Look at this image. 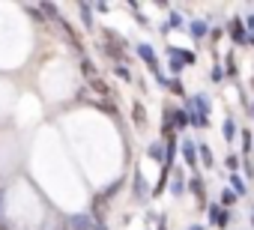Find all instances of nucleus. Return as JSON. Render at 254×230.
<instances>
[{"mask_svg":"<svg viewBox=\"0 0 254 230\" xmlns=\"http://www.w3.org/2000/svg\"><path fill=\"white\" fill-rule=\"evenodd\" d=\"M189 230H203V227H200V224H191V227H189Z\"/></svg>","mask_w":254,"mask_h":230,"instance_id":"24","label":"nucleus"},{"mask_svg":"<svg viewBox=\"0 0 254 230\" xmlns=\"http://www.w3.org/2000/svg\"><path fill=\"white\" fill-rule=\"evenodd\" d=\"M209 221H212L215 227H224V224L230 221V212H227L224 206H209Z\"/></svg>","mask_w":254,"mask_h":230,"instance_id":"2","label":"nucleus"},{"mask_svg":"<svg viewBox=\"0 0 254 230\" xmlns=\"http://www.w3.org/2000/svg\"><path fill=\"white\" fill-rule=\"evenodd\" d=\"M230 185H233V194H239V197L248 191V188H245V179H242L239 173H233V176H230Z\"/></svg>","mask_w":254,"mask_h":230,"instance_id":"8","label":"nucleus"},{"mask_svg":"<svg viewBox=\"0 0 254 230\" xmlns=\"http://www.w3.org/2000/svg\"><path fill=\"white\" fill-rule=\"evenodd\" d=\"M138 57H141V60H147V66H150V69H156V75H159V63H156V51H153V45H147V42H144V45H138Z\"/></svg>","mask_w":254,"mask_h":230,"instance_id":"1","label":"nucleus"},{"mask_svg":"<svg viewBox=\"0 0 254 230\" xmlns=\"http://www.w3.org/2000/svg\"><path fill=\"white\" fill-rule=\"evenodd\" d=\"M171 191H174V194H177V197H180V194H183V191H186V185H183V179H174V188H171Z\"/></svg>","mask_w":254,"mask_h":230,"instance_id":"17","label":"nucleus"},{"mask_svg":"<svg viewBox=\"0 0 254 230\" xmlns=\"http://www.w3.org/2000/svg\"><path fill=\"white\" fill-rule=\"evenodd\" d=\"M209 78H212V81H221V78H224V72H221V66H215V69L209 72Z\"/></svg>","mask_w":254,"mask_h":230,"instance_id":"19","label":"nucleus"},{"mask_svg":"<svg viewBox=\"0 0 254 230\" xmlns=\"http://www.w3.org/2000/svg\"><path fill=\"white\" fill-rule=\"evenodd\" d=\"M93 230H108V227L105 224H93Z\"/></svg>","mask_w":254,"mask_h":230,"instance_id":"23","label":"nucleus"},{"mask_svg":"<svg viewBox=\"0 0 254 230\" xmlns=\"http://www.w3.org/2000/svg\"><path fill=\"white\" fill-rule=\"evenodd\" d=\"M69 230H93V218L90 215H75V218H69Z\"/></svg>","mask_w":254,"mask_h":230,"instance_id":"4","label":"nucleus"},{"mask_svg":"<svg viewBox=\"0 0 254 230\" xmlns=\"http://www.w3.org/2000/svg\"><path fill=\"white\" fill-rule=\"evenodd\" d=\"M245 27H251V30H254V15H248V18H245Z\"/></svg>","mask_w":254,"mask_h":230,"instance_id":"22","label":"nucleus"},{"mask_svg":"<svg viewBox=\"0 0 254 230\" xmlns=\"http://www.w3.org/2000/svg\"><path fill=\"white\" fill-rule=\"evenodd\" d=\"M183 159H186V165H197V147L191 141L183 144Z\"/></svg>","mask_w":254,"mask_h":230,"instance_id":"6","label":"nucleus"},{"mask_svg":"<svg viewBox=\"0 0 254 230\" xmlns=\"http://www.w3.org/2000/svg\"><path fill=\"white\" fill-rule=\"evenodd\" d=\"M233 200H236V194H233V191H224V194H221V203H224V206H230Z\"/></svg>","mask_w":254,"mask_h":230,"instance_id":"18","label":"nucleus"},{"mask_svg":"<svg viewBox=\"0 0 254 230\" xmlns=\"http://www.w3.org/2000/svg\"><path fill=\"white\" fill-rule=\"evenodd\" d=\"M191 191H194V194H197V197H203V182H200V179H197V176H194V179H191Z\"/></svg>","mask_w":254,"mask_h":230,"instance_id":"16","label":"nucleus"},{"mask_svg":"<svg viewBox=\"0 0 254 230\" xmlns=\"http://www.w3.org/2000/svg\"><path fill=\"white\" fill-rule=\"evenodd\" d=\"M251 117H254V102H251Z\"/></svg>","mask_w":254,"mask_h":230,"instance_id":"25","label":"nucleus"},{"mask_svg":"<svg viewBox=\"0 0 254 230\" xmlns=\"http://www.w3.org/2000/svg\"><path fill=\"white\" fill-rule=\"evenodd\" d=\"M191 105H194V111H189L191 117H206V114H209V102H206V96H194Z\"/></svg>","mask_w":254,"mask_h":230,"instance_id":"3","label":"nucleus"},{"mask_svg":"<svg viewBox=\"0 0 254 230\" xmlns=\"http://www.w3.org/2000/svg\"><path fill=\"white\" fill-rule=\"evenodd\" d=\"M230 36H233V42H245V27H242V21L236 18V21H230Z\"/></svg>","mask_w":254,"mask_h":230,"instance_id":"7","label":"nucleus"},{"mask_svg":"<svg viewBox=\"0 0 254 230\" xmlns=\"http://www.w3.org/2000/svg\"><path fill=\"white\" fill-rule=\"evenodd\" d=\"M221 132H224V138H227V141H233V135H236V123H233V120L227 117V120H224V129H221Z\"/></svg>","mask_w":254,"mask_h":230,"instance_id":"11","label":"nucleus"},{"mask_svg":"<svg viewBox=\"0 0 254 230\" xmlns=\"http://www.w3.org/2000/svg\"><path fill=\"white\" fill-rule=\"evenodd\" d=\"M227 168H230V171H236V168H239V159H236V156H230V159H227Z\"/></svg>","mask_w":254,"mask_h":230,"instance_id":"21","label":"nucleus"},{"mask_svg":"<svg viewBox=\"0 0 254 230\" xmlns=\"http://www.w3.org/2000/svg\"><path fill=\"white\" fill-rule=\"evenodd\" d=\"M251 45H254V39H251Z\"/></svg>","mask_w":254,"mask_h":230,"instance_id":"27","label":"nucleus"},{"mask_svg":"<svg viewBox=\"0 0 254 230\" xmlns=\"http://www.w3.org/2000/svg\"><path fill=\"white\" fill-rule=\"evenodd\" d=\"M168 117H171V126H189V111H168Z\"/></svg>","mask_w":254,"mask_h":230,"instance_id":"5","label":"nucleus"},{"mask_svg":"<svg viewBox=\"0 0 254 230\" xmlns=\"http://www.w3.org/2000/svg\"><path fill=\"white\" fill-rule=\"evenodd\" d=\"M135 120H138V123H147V117H144V111H141V105H135Z\"/></svg>","mask_w":254,"mask_h":230,"instance_id":"20","label":"nucleus"},{"mask_svg":"<svg viewBox=\"0 0 254 230\" xmlns=\"http://www.w3.org/2000/svg\"><path fill=\"white\" fill-rule=\"evenodd\" d=\"M183 27V15L180 12H171V18H168V24H165V33L168 30H180Z\"/></svg>","mask_w":254,"mask_h":230,"instance_id":"9","label":"nucleus"},{"mask_svg":"<svg viewBox=\"0 0 254 230\" xmlns=\"http://www.w3.org/2000/svg\"><path fill=\"white\" fill-rule=\"evenodd\" d=\"M200 159H203V165H206V168H212V153H209L206 147H200Z\"/></svg>","mask_w":254,"mask_h":230,"instance_id":"15","label":"nucleus"},{"mask_svg":"<svg viewBox=\"0 0 254 230\" xmlns=\"http://www.w3.org/2000/svg\"><path fill=\"white\" fill-rule=\"evenodd\" d=\"M189 30H191V36H197V39H200V36H206V24H203V21H191V27H189Z\"/></svg>","mask_w":254,"mask_h":230,"instance_id":"10","label":"nucleus"},{"mask_svg":"<svg viewBox=\"0 0 254 230\" xmlns=\"http://www.w3.org/2000/svg\"><path fill=\"white\" fill-rule=\"evenodd\" d=\"M251 224H254V209H251Z\"/></svg>","mask_w":254,"mask_h":230,"instance_id":"26","label":"nucleus"},{"mask_svg":"<svg viewBox=\"0 0 254 230\" xmlns=\"http://www.w3.org/2000/svg\"><path fill=\"white\" fill-rule=\"evenodd\" d=\"M147 153H150L153 159H162V162H165V147H162V144H153V147H150Z\"/></svg>","mask_w":254,"mask_h":230,"instance_id":"13","label":"nucleus"},{"mask_svg":"<svg viewBox=\"0 0 254 230\" xmlns=\"http://www.w3.org/2000/svg\"><path fill=\"white\" fill-rule=\"evenodd\" d=\"M114 75H117V78H123V81H132V72L126 69V66H120V63L114 66Z\"/></svg>","mask_w":254,"mask_h":230,"instance_id":"12","label":"nucleus"},{"mask_svg":"<svg viewBox=\"0 0 254 230\" xmlns=\"http://www.w3.org/2000/svg\"><path fill=\"white\" fill-rule=\"evenodd\" d=\"M135 185H138V191H135V194H138V197H144V194H147V182L141 179V173L135 176Z\"/></svg>","mask_w":254,"mask_h":230,"instance_id":"14","label":"nucleus"}]
</instances>
